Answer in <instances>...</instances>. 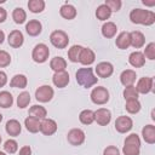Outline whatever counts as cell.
Segmentation results:
<instances>
[{"instance_id": "37", "label": "cell", "mask_w": 155, "mask_h": 155, "mask_svg": "<svg viewBox=\"0 0 155 155\" xmlns=\"http://www.w3.org/2000/svg\"><path fill=\"white\" fill-rule=\"evenodd\" d=\"M142 105H140V102L138 99H132V101H126V104H125V109L130 113V114H137L139 110H140Z\"/></svg>"}, {"instance_id": "12", "label": "cell", "mask_w": 155, "mask_h": 155, "mask_svg": "<svg viewBox=\"0 0 155 155\" xmlns=\"http://www.w3.org/2000/svg\"><path fill=\"white\" fill-rule=\"evenodd\" d=\"M58 126H57V122L52 119H44L41 120L40 122V132L45 136H52L56 133Z\"/></svg>"}, {"instance_id": "20", "label": "cell", "mask_w": 155, "mask_h": 155, "mask_svg": "<svg viewBox=\"0 0 155 155\" xmlns=\"http://www.w3.org/2000/svg\"><path fill=\"white\" fill-rule=\"evenodd\" d=\"M128 62L134 68H142L145 64V57H144V54L142 52L134 51L128 56Z\"/></svg>"}, {"instance_id": "35", "label": "cell", "mask_w": 155, "mask_h": 155, "mask_svg": "<svg viewBox=\"0 0 155 155\" xmlns=\"http://www.w3.org/2000/svg\"><path fill=\"white\" fill-rule=\"evenodd\" d=\"M12 18H13L15 23L22 24V23H24L25 19H27V13H25V11H24L22 7H16V8L13 10V12H12Z\"/></svg>"}, {"instance_id": "25", "label": "cell", "mask_w": 155, "mask_h": 155, "mask_svg": "<svg viewBox=\"0 0 155 155\" xmlns=\"http://www.w3.org/2000/svg\"><path fill=\"white\" fill-rule=\"evenodd\" d=\"M50 68L54 71V73H58V71H64L65 68H67V61L63 58V57H53L50 62Z\"/></svg>"}, {"instance_id": "36", "label": "cell", "mask_w": 155, "mask_h": 155, "mask_svg": "<svg viewBox=\"0 0 155 155\" xmlns=\"http://www.w3.org/2000/svg\"><path fill=\"white\" fill-rule=\"evenodd\" d=\"M29 103H30V94H29V92H27V91L21 92L18 94V97H17V107L21 108V109H24V108L28 107Z\"/></svg>"}, {"instance_id": "39", "label": "cell", "mask_w": 155, "mask_h": 155, "mask_svg": "<svg viewBox=\"0 0 155 155\" xmlns=\"http://www.w3.org/2000/svg\"><path fill=\"white\" fill-rule=\"evenodd\" d=\"M4 150L8 154H15L18 150V143L15 139H7L4 143Z\"/></svg>"}, {"instance_id": "49", "label": "cell", "mask_w": 155, "mask_h": 155, "mask_svg": "<svg viewBox=\"0 0 155 155\" xmlns=\"http://www.w3.org/2000/svg\"><path fill=\"white\" fill-rule=\"evenodd\" d=\"M0 155H6V154H5L4 151H0Z\"/></svg>"}, {"instance_id": "40", "label": "cell", "mask_w": 155, "mask_h": 155, "mask_svg": "<svg viewBox=\"0 0 155 155\" xmlns=\"http://www.w3.org/2000/svg\"><path fill=\"white\" fill-rule=\"evenodd\" d=\"M144 57L150 59V61H154L155 59V44L154 42H149L145 48H144Z\"/></svg>"}, {"instance_id": "8", "label": "cell", "mask_w": 155, "mask_h": 155, "mask_svg": "<svg viewBox=\"0 0 155 155\" xmlns=\"http://www.w3.org/2000/svg\"><path fill=\"white\" fill-rule=\"evenodd\" d=\"M85 132L81 128H71L67 134V140L74 147L81 145L85 142Z\"/></svg>"}, {"instance_id": "42", "label": "cell", "mask_w": 155, "mask_h": 155, "mask_svg": "<svg viewBox=\"0 0 155 155\" xmlns=\"http://www.w3.org/2000/svg\"><path fill=\"white\" fill-rule=\"evenodd\" d=\"M104 4L110 8L111 12H117L121 8V5H122L121 0H105Z\"/></svg>"}, {"instance_id": "2", "label": "cell", "mask_w": 155, "mask_h": 155, "mask_svg": "<svg viewBox=\"0 0 155 155\" xmlns=\"http://www.w3.org/2000/svg\"><path fill=\"white\" fill-rule=\"evenodd\" d=\"M75 79H76V82L84 88H90L93 85H96L98 81V78L93 74V69L88 67L78 69L75 74Z\"/></svg>"}, {"instance_id": "11", "label": "cell", "mask_w": 155, "mask_h": 155, "mask_svg": "<svg viewBox=\"0 0 155 155\" xmlns=\"http://www.w3.org/2000/svg\"><path fill=\"white\" fill-rule=\"evenodd\" d=\"M111 120V113L107 108H99L94 111V121L101 126H107Z\"/></svg>"}, {"instance_id": "34", "label": "cell", "mask_w": 155, "mask_h": 155, "mask_svg": "<svg viewBox=\"0 0 155 155\" xmlns=\"http://www.w3.org/2000/svg\"><path fill=\"white\" fill-rule=\"evenodd\" d=\"M81 50H82V46H80V45H73L68 50V58H69V61L73 62V63L79 62V57H80Z\"/></svg>"}, {"instance_id": "31", "label": "cell", "mask_w": 155, "mask_h": 155, "mask_svg": "<svg viewBox=\"0 0 155 155\" xmlns=\"http://www.w3.org/2000/svg\"><path fill=\"white\" fill-rule=\"evenodd\" d=\"M110 16H111V11H110V8L105 4H102V5H99L97 7V10H96V17L99 21H107V19L110 18Z\"/></svg>"}, {"instance_id": "50", "label": "cell", "mask_w": 155, "mask_h": 155, "mask_svg": "<svg viewBox=\"0 0 155 155\" xmlns=\"http://www.w3.org/2000/svg\"><path fill=\"white\" fill-rule=\"evenodd\" d=\"M1 121H2V115L0 114V122H1Z\"/></svg>"}, {"instance_id": "46", "label": "cell", "mask_w": 155, "mask_h": 155, "mask_svg": "<svg viewBox=\"0 0 155 155\" xmlns=\"http://www.w3.org/2000/svg\"><path fill=\"white\" fill-rule=\"evenodd\" d=\"M6 17H7V12H6V10H5L4 7H0V23L5 22Z\"/></svg>"}, {"instance_id": "9", "label": "cell", "mask_w": 155, "mask_h": 155, "mask_svg": "<svg viewBox=\"0 0 155 155\" xmlns=\"http://www.w3.org/2000/svg\"><path fill=\"white\" fill-rule=\"evenodd\" d=\"M132 127H133V121L130 116L122 115L115 120V130L119 133H126V132L131 131Z\"/></svg>"}, {"instance_id": "16", "label": "cell", "mask_w": 155, "mask_h": 155, "mask_svg": "<svg viewBox=\"0 0 155 155\" xmlns=\"http://www.w3.org/2000/svg\"><path fill=\"white\" fill-rule=\"evenodd\" d=\"M52 82L56 87L58 88H63L69 84V74L64 70V71H58L54 73L52 76Z\"/></svg>"}, {"instance_id": "41", "label": "cell", "mask_w": 155, "mask_h": 155, "mask_svg": "<svg viewBox=\"0 0 155 155\" xmlns=\"http://www.w3.org/2000/svg\"><path fill=\"white\" fill-rule=\"evenodd\" d=\"M11 63V56L8 52L0 50V68H5L7 65H10Z\"/></svg>"}, {"instance_id": "52", "label": "cell", "mask_w": 155, "mask_h": 155, "mask_svg": "<svg viewBox=\"0 0 155 155\" xmlns=\"http://www.w3.org/2000/svg\"><path fill=\"white\" fill-rule=\"evenodd\" d=\"M0 143H1V136H0Z\"/></svg>"}, {"instance_id": "44", "label": "cell", "mask_w": 155, "mask_h": 155, "mask_svg": "<svg viewBox=\"0 0 155 155\" xmlns=\"http://www.w3.org/2000/svg\"><path fill=\"white\" fill-rule=\"evenodd\" d=\"M18 155H31V148L29 145H23L19 151H18Z\"/></svg>"}, {"instance_id": "17", "label": "cell", "mask_w": 155, "mask_h": 155, "mask_svg": "<svg viewBox=\"0 0 155 155\" xmlns=\"http://www.w3.org/2000/svg\"><path fill=\"white\" fill-rule=\"evenodd\" d=\"M130 41H131V46L134 48H140L144 46L145 44V36L142 31L139 30H133L130 33Z\"/></svg>"}, {"instance_id": "23", "label": "cell", "mask_w": 155, "mask_h": 155, "mask_svg": "<svg viewBox=\"0 0 155 155\" xmlns=\"http://www.w3.org/2000/svg\"><path fill=\"white\" fill-rule=\"evenodd\" d=\"M142 136H143V139L148 144H154L155 143V126L145 125L142 128Z\"/></svg>"}, {"instance_id": "43", "label": "cell", "mask_w": 155, "mask_h": 155, "mask_svg": "<svg viewBox=\"0 0 155 155\" xmlns=\"http://www.w3.org/2000/svg\"><path fill=\"white\" fill-rule=\"evenodd\" d=\"M103 155H120V150L115 145H109L103 150Z\"/></svg>"}, {"instance_id": "38", "label": "cell", "mask_w": 155, "mask_h": 155, "mask_svg": "<svg viewBox=\"0 0 155 155\" xmlns=\"http://www.w3.org/2000/svg\"><path fill=\"white\" fill-rule=\"evenodd\" d=\"M139 93L136 90V86H126L124 90V98L126 101H132V99H138Z\"/></svg>"}, {"instance_id": "1", "label": "cell", "mask_w": 155, "mask_h": 155, "mask_svg": "<svg viewBox=\"0 0 155 155\" xmlns=\"http://www.w3.org/2000/svg\"><path fill=\"white\" fill-rule=\"evenodd\" d=\"M130 19L134 24H143V25H151L155 22V13L150 10L143 8H133L130 12Z\"/></svg>"}, {"instance_id": "24", "label": "cell", "mask_w": 155, "mask_h": 155, "mask_svg": "<svg viewBox=\"0 0 155 155\" xmlns=\"http://www.w3.org/2000/svg\"><path fill=\"white\" fill-rule=\"evenodd\" d=\"M59 13L65 19H74L76 17V8L70 4H64L59 8Z\"/></svg>"}, {"instance_id": "6", "label": "cell", "mask_w": 155, "mask_h": 155, "mask_svg": "<svg viewBox=\"0 0 155 155\" xmlns=\"http://www.w3.org/2000/svg\"><path fill=\"white\" fill-rule=\"evenodd\" d=\"M50 56V50L47 47V45L45 44H38L34 46L33 52H31V58L34 62L36 63H45L48 59Z\"/></svg>"}, {"instance_id": "27", "label": "cell", "mask_w": 155, "mask_h": 155, "mask_svg": "<svg viewBox=\"0 0 155 155\" xmlns=\"http://www.w3.org/2000/svg\"><path fill=\"white\" fill-rule=\"evenodd\" d=\"M117 31V27L114 22H105L103 25H102V35L107 39H110V38H114L115 34Z\"/></svg>"}, {"instance_id": "3", "label": "cell", "mask_w": 155, "mask_h": 155, "mask_svg": "<svg viewBox=\"0 0 155 155\" xmlns=\"http://www.w3.org/2000/svg\"><path fill=\"white\" fill-rule=\"evenodd\" d=\"M122 153L125 155H139L140 153V139L137 133H131L125 138Z\"/></svg>"}, {"instance_id": "28", "label": "cell", "mask_w": 155, "mask_h": 155, "mask_svg": "<svg viewBox=\"0 0 155 155\" xmlns=\"http://www.w3.org/2000/svg\"><path fill=\"white\" fill-rule=\"evenodd\" d=\"M40 122L41 121L38 119H35L33 116H28L24 120V126L30 133H38L40 131Z\"/></svg>"}, {"instance_id": "10", "label": "cell", "mask_w": 155, "mask_h": 155, "mask_svg": "<svg viewBox=\"0 0 155 155\" xmlns=\"http://www.w3.org/2000/svg\"><path fill=\"white\" fill-rule=\"evenodd\" d=\"M153 86H154V80L153 78H149V76H144V78H140L137 82V86H136V90L138 93H142V94H147L149 92L153 91Z\"/></svg>"}, {"instance_id": "29", "label": "cell", "mask_w": 155, "mask_h": 155, "mask_svg": "<svg viewBox=\"0 0 155 155\" xmlns=\"http://www.w3.org/2000/svg\"><path fill=\"white\" fill-rule=\"evenodd\" d=\"M27 84H28V79L23 74H16L10 81V86L15 88H25Z\"/></svg>"}, {"instance_id": "26", "label": "cell", "mask_w": 155, "mask_h": 155, "mask_svg": "<svg viewBox=\"0 0 155 155\" xmlns=\"http://www.w3.org/2000/svg\"><path fill=\"white\" fill-rule=\"evenodd\" d=\"M29 116H33V117H35V119H38V120H44V119H46V116H47V110L42 107V105H39V104H35V105H33L30 109H29Z\"/></svg>"}, {"instance_id": "32", "label": "cell", "mask_w": 155, "mask_h": 155, "mask_svg": "<svg viewBox=\"0 0 155 155\" xmlns=\"http://www.w3.org/2000/svg\"><path fill=\"white\" fill-rule=\"evenodd\" d=\"M28 8L33 13H40L45 8V1L44 0H29Z\"/></svg>"}, {"instance_id": "5", "label": "cell", "mask_w": 155, "mask_h": 155, "mask_svg": "<svg viewBox=\"0 0 155 155\" xmlns=\"http://www.w3.org/2000/svg\"><path fill=\"white\" fill-rule=\"evenodd\" d=\"M91 101L97 105H103L109 101V91L103 86H97L91 91Z\"/></svg>"}, {"instance_id": "4", "label": "cell", "mask_w": 155, "mask_h": 155, "mask_svg": "<svg viewBox=\"0 0 155 155\" xmlns=\"http://www.w3.org/2000/svg\"><path fill=\"white\" fill-rule=\"evenodd\" d=\"M50 41L56 48H65L69 44V36L63 30H53L50 35Z\"/></svg>"}, {"instance_id": "47", "label": "cell", "mask_w": 155, "mask_h": 155, "mask_svg": "<svg viewBox=\"0 0 155 155\" xmlns=\"http://www.w3.org/2000/svg\"><path fill=\"white\" fill-rule=\"evenodd\" d=\"M143 4H144V5H147V6H154V5H155V0H153V1L143 0Z\"/></svg>"}, {"instance_id": "18", "label": "cell", "mask_w": 155, "mask_h": 155, "mask_svg": "<svg viewBox=\"0 0 155 155\" xmlns=\"http://www.w3.org/2000/svg\"><path fill=\"white\" fill-rule=\"evenodd\" d=\"M5 131L7 132L8 136L17 137V136L21 133V131H22V126H21V124H19L18 120L11 119V120H8V121L6 122V125H5Z\"/></svg>"}, {"instance_id": "21", "label": "cell", "mask_w": 155, "mask_h": 155, "mask_svg": "<svg viewBox=\"0 0 155 155\" xmlns=\"http://www.w3.org/2000/svg\"><path fill=\"white\" fill-rule=\"evenodd\" d=\"M42 30V25L38 19H30L27 24H25V31L30 35V36H36L41 33Z\"/></svg>"}, {"instance_id": "22", "label": "cell", "mask_w": 155, "mask_h": 155, "mask_svg": "<svg viewBox=\"0 0 155 155\" xmlns=\"http://www.w3.org/2000/svg\"><path fill=\"white\" fill-rule=\"evenodd\" d=\"M115 45L117 46V48L120 50H126L131 46V41H130V33L128 31H121L115 40Z\"/></svg>"}, {"instance_id": "13", "label": "cell", "mask_w": 155, "mask_h": 155, "mask_svg": "<svg viewBox=\"0 0 155 155\" xmlns=\"http://www.w3.org/2000/svg\"><path fill=\"white\" fill-rule=\"evenodd\" d=\"M7 42L13 48H19L24 42V36L21 30H12L7 36Z\"/></svg>"}, {"instance_id": "33", "label": "cell", "mask_w": 155, "mask_h": 155, "mask_svg": "<svg viewBox=\"0 0 155 155\" xmlns=\"http://www.w3.org/2000/svg\"><path fill=\"white\" fill-rule=\"evenodd\" d=\"M13 104V97L8 91L0 92V107L1 108H10Z\"/></svg>"}, {"instance_id": "19", "label": "cell", "mask_w": 155, "mask_h": 155, "mask_svg": "<svg viewBox=\"0 0 155 155\" xmlns=\"http://www.w3.org/2000/svg\"><path fill=\"white\" fill-rule=\"evenodd\" d=\"M136 79H137V74H136V71L132 70V69H126V70H124V71L121 73V75H120V81H121V84H122L125 87H126V86H132V85L134 84Z\"/></svg>"}, {"instance_id": "48", "label": "cell", "mask_w": 155, "mask_h": 155, "mask_svg": "<svg viewBox=\"0 0 155 155\" xmlns=\"http://www.w3.org/2000/svg\"><path fill=\"white\" fill-rule=\"evenodd\" d=\"M4 40H5V33L0 29V44H2V42H4Z\"/></svg>"}, {"instance_id": "15", "label": "cell", "mask_w": 155, "mask_h": 155, "mask_svg": "<svg viewBox=\"0 0 155 155\" xmlns=\"http://www.w3.org/2000/svg\"><path fill=\"white\" fill-rule=\"evenodd\" d=\"M96 61V54L94 52L88 48V47H82L81 52H80V57H79V62L82 65H91L93 62Z\"/></svg>"}, {"instance_id": "51", "label": "cell", "mask_w": 155, "mask_h": 155, "mask_svg": "<svg viewBox=\"0 0 155 155\" xmlns=\"http://www.w3.org/2000/svg\"><path fill=\"white\" fill-rule=\"evenodd\" d=\"M5 2V0H0V4H4Z\"/></svg>"}, {"instance_id": "7", "label": "cell", "mask_w": 155, "mask_h": 155, "mask_svg": "<svg viewBox=\"0 0 155 155\" xmlns=\"http://www.w3.org/2000/svg\"><path fill=\"white\" fill-rule=\"evenodd\" d=\"M54 91L50 85H41L35 91V98L40 103H47L53 98Z\"/></svg>"}, {"instance_id": "14", "label": "cell", "mask_w": 155, "mask_h": 155, "mask_svg": "<svg viewBox=\"0 0 155 155\" xmlns=\"http://www.w3.org/2000/svg\"><path fill=\"white\" fill-rule=\"evenodd\" d=\"M96 73L99 78H109L114 73V67L110 62H101L96 67Z\"/></svg>"}, {"instance_id": "45", "label": "cell", "mask_w": 155, "mask_h": 155, "mask_svg": "<svg viewBox=\"0 0 155 155\" xmlns=\"http://www.w3.org/2000/svg\"><path fill=\"white\" fill-rule=\"evenodd\" d=\"M7 84V75L5 71L0 70V87H4Z\"/></svg>"}, {"instance_id": "30", "label": "cell", "mask_w": 155, "mask_h": 155, "mask_svg": "<svg viewBox=\"0 0 155 155\" xmlns=\"http://www.w3.org/2000/svg\"><path fill=\"white\" fill-rule=\"evenodd\" d=\"M79 120L84 125H91L94 121V111L91 109H84L79 114Z\"/></svg>"}]
</instances>
